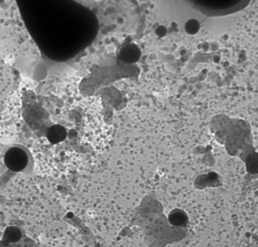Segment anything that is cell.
<instances>
[{
	"instance_id": "52a82bcc",
	"label": "cell",
	"mask_w": 258,
	"mask_h": 247,
	"mask_svg": "<svg viewBox=\"0 0 258 247\" xmlns=\"http://www.w3.org/2000/svg\"><path fill=\"white\" fill-rule=\"evenodd\" d=\"M166 28L161 26L156 30V34L159 36H164L166 34Z\"/></svg>"
},
{
	"instance_id": "7a4b0ae2",
	"label": "cell",
	"mask_w": 258,
	"mask_h": 247,
	"mask_svg": "<svg viewBox=\"0 0 258 247\" xmlns=\"http://www.w3.org/2000/svg\"><path fill=\"white\" fill-rule=\"evenodd\" d=\"M141 57V51L138 45L130 44L122 48L120 52L122 61L126 63H136Z\"/></svg>"
},
{
	"instance_id": "277c9868",
	"label": "cell",
	"mask_w": 258,
	"mask_h": 247,
	"mask_svg": "<svg viewBox=\"0 0 258 247\" xmlns=\"http://www.w3.org/2000/svg\"><path fill=\"white\" fill-rule=\"evenodd\" d=\"M169 220L172 225L176 226L185 225L187 222V217L183 211L179 210L171 212L169 216Z\"/></svg>"
},
{
	"instance_id": "8992f818",
	"label": "cell",
	"mask_w": 258,
	"mask_h": 247,
	"mask_svg": "<svg viewBox=\"0 0 258 247\" xmlns=\"http://www.w3.org/2000/svg\"><path fill=\"white\" fill-rule=\"evenodd\" d=\"M200 28V23L195 19L189 20L185 25V30L189 35H195L198 33Z\"/></svg>"
},
{
	"instance_id": "5b68a950",
	"label": "cell",
	"mask_w": 258,
	"mask_h": 247,
	"mask_svg": "<svg viewBox=\"0 0 258 247\" xmlns=\"http://www.w3.org/2000/svg\"><path fill=\"white\" fill-rule=\"evenodd\" d=\"M21 237V231L17 227L12 226L6 228L4 233V240L9 243L18 241Z\"/></svg>"
},
{
	"instance_id": "6da1fadb",
	"label": "cell",
	"mask_w": 258,
	"mask_h": 247,
	"mask_svg": "<svg viewBox=\"0 0 258 247\" xmlns=\"http://www.w3.org/2000/svg\"><path fill=\"white\" fill-rule=\"evenodd\" d=\"M6 166L13 172H23L30 164L28 152L19 146L9 148L4 156Z\"/></svg>"
},
{
	"instance_id": "3957f363",
	"label": "cell",
	"mask_w": 258,
	"mask_h": 247,
	"mask_svg": "<svg viewBox=\"0 0 258 247\" xmlns=\"http://www.w3.org/2000/svg\"><path fill=\"white\" fill-rule=\"evenodd\" d=\"M67 137V130L63 126L56 124L51 126L47 131V138L53 144L59 143Z\"/></svg>"
}]
</instances>
